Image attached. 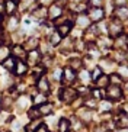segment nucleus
Masks as SVG:
<instances>
[{
    "label": "nucleus",
    "mask_w": 128,
    "mask_h": 132,
    "mask_svg": "<svg viewBox=\"0 0 128 132\" xmlns=\"http://www.w3.org/2000/svg\"><path fill=\"white\" fill-rule=\"evenodd\" d=\"M106 32H108L112 38H118V36H121V34H122V23H121V20H118V19L114 18V19L109 22L108 31Z\"/></svg>",
    "instance_id": "obj_1"
},
{
    "label": "nucleus",
    "mask_w": 128,
    "mask_h": 132,
    "mask_svg": "<svg viewBox=\"0 0 128 132\" xmlns=\"http://www.w3.org/2000/svg\"><path fill=\"white\" fill-rule=\"evenodd\" d=\"M87 16H89V19L92 22L99 23L105 18V10H103V7H89L87 9Z\"/></svg>",
    "instance_id": "obj_2"
},
{
    "label": "nucleus",
    "mask_w": 128,
    "mask_h": 132,
    "mask_svg": "<svg viewBox=\"0 0 128 132\" xmlns=\"http://www.w3.org/2000/svg\"><path fill=\"white\" fill-rule=\"evenodd\" d=\"M60 99L66 103H70L71 100L77 99V92L74 89H70V87H63L60 92Z\"/></svg>",
    "instance_id": "obj_3"
},
{
    "label": "nucleus",
    "mask_w": 128,
    "mask_h": 132,
    "mask_svg": "<svg viewBox=\"0 0 128 132\" xmlns=\"http://www.w3.org/2000/svg\"><path fill=\"white\" fill-rule=\"evenodd\" d=\"M106 96H108L109 100H119L121 96H122L121 87L119 86H115V84H109L108 90H106Z\"/></svg>",
    "instance_id": "obj_4"
},
{
    "label": "nucleus",
    "mask_w": 128,
    "mask_h": 132,
    "mask_svg": "<svg viewBox=\"0 0 128 132\" xmlns=\"http://www.w3.org/2000/svg\"><path fill=\"white\" fill-rule=\"evenodd\" d=\"M63 13V4L60 3H51L48 7V18L52 20H55L57 18H60Z\"/></svg>",
    "instance_id": "obj_5"
},
{
    "label": "nucleus",
    "mask_w": 128,
    "mask_h": 132,
    "mask_svg": "<svg viewBox=\"0 0 128 132\" xmlns=\"http://www.w3.org/2000/svg\"><path fill=\"white\" fill-rule=\"evenodd\" d=\"M114 18L118 20H127L128 19V7L127 6H116L114 10Z\"/></svg>",
    "instance_id": "obj_6"
},
{
    "label": "nucleus",
    "mask_w": 128,
    "mask_h": 132,
    "mask_svg": "<svg viewBox=\"0 0 128 132\" xmlns=\"http://www.w3.org/2000/svg\"><path fill=\"white\" fill-rule=\"evenodd\" d=\"M76 23L80 28H89L90 23H92V20L89 19L87 15H79L77 18H76Z\"/></svg>",
    "instance_id": "obj_7"
},
{
    "label": "nucleus",
    "mask_w": 128,
    "mask_h": 132,
    "mask_svg": "<svg viewBox=\"0 0 128 132\" xmlns=\"http://www.w3.org/2000/svg\"><path fill=\"white\" fill-rule=\"evenodd\" d=\"M26 61H28L29 65H35V64L39 61V51L36 50V48H35V50H31V52H29L28 57H26Z\"/></svg>",
    "instance_id": "obj_8"
},
{
    "label": "nucleus",
    "mask_w": 128,
    "mask_h": 132,
    "mask_svg": "<svg viewBox=\"0 0 128 132\" xmlns=\"http://www.w3.org/2000/svg\"><path fill=\"white\" fill-rule=\"evenodd\" d=\"M16 58L15 57H7V58H4V62H3V65L6 70L12 71V73H15V68H16Z\"/></svg>",
    "instance_id": "obj_9"
},
{
    "label": "nucleus",
    "mask_w": 128,
    "mask_h": 132,
    "mask_svg": "<svg viewBox=\"0 0 128 132\" xmlns=\"http://www.w3.org/2000/svg\"><path fill=\"white\" fill-rule=\"evenodd\" d=\"M32 6L36 7V6H35V0H20L19 2V10L20 12H26V10H29Z\"/></svg>",
    "instance_id": "obj_10"
},
{
    "label": "nucleus",
    "mask_w": 128,
    "mask_h": 132,
    "mask_svg": "<svg viewBox=\"0 0 128 132\" xmlns=\"http://www.w3.org/2000/svg\"><path fill=\"white\" fill-rule=\"evenodd\" d=\"M36 87H38V90L41 93H47V92L50 90V83H48V80H47L45 77H41L38 84H36Z\"/></svg>",
    "instance_id": "obj_11"
},
{
    "label": "nucleus",
    "mask_w": 128,
    "mask_h": 132,
    "mask_svg": "<svg viewBox=\"0 0 128 132\" xmlns=\"http://www.w3.org/2000/svg\"><path fill=\"white\" fill-rule=\"evenodd\" d=\"M70 29H71V25L67 22V23H63L60 25V26H57V32L60 34V36L61 38H64V36H67L70 34Z\"/></svg>",
    "instance_id": "obj_12"
},
{
    "label": "nucleus",
    "mask_w": 128,
    "mask_h": 132,
    "mask_svg": "<svg viewBox=\"0 0 128 132\" xmlns=\"http://www.w3.org/2000/svg\"><path fill=\"white\" fill-rule=\"evenodd\" d=\"M4 6H6L4 9H6V13H7V15H13L15 10H16V7H18L15 0H7V2L4 3Z\"/></svg>",
    "instance_id": "obj_13"
},
{
    "label": "nucleus",
    "mask_w": 128,
    "mask_h": 132,
    "mask_svg": "<svg viewBox=\"0 0 128 132\" xmlns=\"http://www.w3.org/2000/svg\"><path fill=\"white\" fill-rule=\"evenodd\" d=\"M63 74L66 76V80H67V81H74V80H76V73H74V70L71 68V67L66 68V70L63 71Z\"/></svg>",
    "instance_id": "obj_14"
},
{
    "label": "nucleus",
    "mask_w": 128,
    "mask_h": 132,
    "mask_svg": "<svg viewBox=\"0 0 128 132\" xmlns=\"http://www.w3.org/2000/svg\"><path fill=\"white\" fill-rule=\"evenodd\" d=\"M95 83L97 84V89H103V87H106V86L109 84V77H106V76H103V74H102V76L97 78Z\"/></svg>",
    "instance_id": "obj_15"
},
{
    "label": "nucleus",
    "mask_w": 128,
    "mask_h": 132,
    "mask_svg": "<svg viewBox=\"0 0 128 132\" xmlns=\"http://www.w3.org/2000/svg\"><path fill=\"white\" fill-rule=\"evenodd\" d=\"M38 109H39V112H41V115H50V113L52 112V105L45 103V102H44V103L39 106Z\"/></svg>",
    "instance_id": "obj_16"
},
{
    "label": "nucleus",
    "mask_w": 128,
    "mask_h": 132,
    "mask_svg": "<svg viewBox=\"0 0 128 132\" xmlns=\"http://www.w3.org/2000/svg\"><path fill=\"white\" fill-rule=\"evenodd\" d=\"M36 47H38V39L34 38V36L28 39V42L23 44V48H28V50H35Z\"/></svg>",
    "instance_id": "obj_17"
},
{
    "label": "nucleus",
    "mask_w": 128,
    "mask_h": 132,
    "mask_svg": "<svg viewBox=\"0 0 128 132\" xmlns=\"http://www.w3.org/2000/svg\"><path fill=\"white\" fill-rule=\"evenodd\" d=\"M25 71H26V65H25V62H22V61L16 62V68H15V74H16V76H22V74H25Z\"/></svg>",
    "instance_id": "obj_18"
},
{
    "label": "nucleus",
    "mask_w": 128,
    "mask_h": 132,
    "mask_svg": "<svg viewBox=\"0 0 128 132\" xmlns=\"http://www.w3.org/2000/svg\"><path fill=\"white\" fill-rule=\"evenodd\" d=\"M18 26H19V19H18V18H15V16L9 18L7 29H10V31H15V29H18Z\"/></svg>",
    "instance_id": "obj_19"
},
{
    "label": "nucleus",
    "mask_w": 128,
    "mask_h": 132,
    "mask_svg": "<svg viewBox=\"0 0 128 132\" xmlns=\"http://www.w3.org/2000/svg\"><path fill=\"white\" fill-rule=\"evenodd\" d=\"M70 129V122L67 119H60V123H58V131L60 132H69Z\"/></svg>",
    "instance_id": "obj_20"
},
{
    "label": "nucleus",
    "mask_w": 128,
    "mask_h": 132,
    "mask_svg": "<svg viewBox=\"0 0 128 132\" xmlns=\"http://www.w3.org/2000/svg\"><path fill=\"white\" fill-rule=\"evenodd\" d=\"M61 42V36H60V34H58L57 31L51 35V38H50V44L51 45H58V44Z\"/></svg>",
    "instance_id": "obj_21"
},
{
    "label": "nucleus",
    "mask_w": 128,
    "mask_h": 132,
    "mask_svg": "<svg viewBox=\"0 0 128 132\" xmlns=\"http://www.w3.org/2000/svg\"><path fill=\"white\" fill-rule=\"evenodd\" d=\"M13 55L15 57H25V48L20 45H15L13 47Z\"/></svg>",
    "instance_id": "obj_22"
},
{
    "label": "nucleus",
    "mask_w": 128,
    "mask_h": 132,
    "mask_svg": "<svg viewBox=\"0 0 128 132\" xmlns=\"http://www.w3.org/2000/svg\"><path fill=\"white\" fill-rule=\"evenodd\" d=\"M102 74H103V73H102V68H101L99 65H97V67H95V70L92 71V76H90V78H92L93 81H96V80H97L99 77H101Z\"/></svg>",
    "instance_id": "obj_23"
},
{
    "label": "nucleus",
    "mask_w": 128,
    "mask_h": 132,
    "mask_svg": "<svg viewBox=\"0 0 128 132\" xmlns=\"http://www.w3.org/2000/svg\"><path fill=\"white\" fill-rule=\"evenodd\" d=\"M116 125L119 126V128H128V116H122V118H119V119L116 120Z\"/></svg>",
    "instance_id": "obj_24"
},
{
    "label": "nucleus",
    "mask_w": 128,
    "mask_h": 132,
    "mask_svg": "<svg viewBox=\"0 0 128 132\" xmlns=\"http://www.w3.org/2000/svg\"><path fill=\"white\" fill-rule=\"evenodd\" d=\"M118 73L122 78H128V67L125 65H119L118 67Z\"/></svg>",
    "instance_id": "obj_25"
},
{
    "label": "nucleus",
    "mask_w": 128,
    "mask_h": 132,
    "mask_svg": "<svg viewBox=\"0 0 128 132\" xmlns=\"http://www.w3.org/2000/svg\"><path fill=\"white\" fill-rule=\"evenodd\" d=\"M18 105H19L20 109H26L29 106V100H28V97H20L19 100H18Z\"/></svg>",
    "instance_id": "obj_26"
},
{
    "label": "nucleus",
    "mask_w": 128,
    "mask_h": 132,
    "mask_svg": "<svg viewBox=\"0 0 128 132\" xmlns=\"http://www.w3.org/2000/svg\"><path fill=\"white\" fill-rule=\"evenodd\" d=\"M80 58H73V60H70V65H71V68L73 70H76V68H79L80 67Z\"/></svg>",
    "instance_id": "obj_27"
},
{
    "label": "nucleus",
    "mask_w": 128,
    "mask_h": 132,
    "mask_svg": "<svg viewBox=\"0 0 128 132\" xmlns=\"http://www.w3.org/2000/svg\"><path fill=\"white\" fill-rule=\"evenodd\" d=\"M39 125H41V122H39V120H34V123H32L31 126H26V131L28 132H34L35 129L39 126Z\"/></svg>",
    "instance_id": "obj_28"
},
{
    "label": "nucleus",
    "mask_w": 128,
    "mask_h": 132,
    "mask_svg": "<svg viewBox=\"0 0 128 132\" xmlns=\"http://www.w3.org/2000/svg\"><path fill=\"white\" fill-rule=\"evenodd\" d=\"M102 2L103 0H89L90 7H102Z\"/></svg>",
    "instance_id": "obj_29"
},
{
    "label": "nucleus",
    "mask_w": 128,
    "mask_h": 132,
    "mask_svg": "<svg viewBox=\"0 0 128 132\" xmlns=\"http://www.w3.org/2000/svg\"><path fill=\"white\" fill-rule=\"evenodd\" d=\"M7 48L6 47H0V60H4V58H7Z\"/></svg>",
    "instance_id": "obj_30"
},
{
    "label": "nucleus",
    "mask_w": 128,
    "mask_h": 132,
    "mask_svg": "<svg viewBox=\"0 0 128 132\" xmlns=\"http://www.w3.org/2000/svg\"><path fill=\"white\" fill-rule=\"evenodd\" d=\"M29 116L34 119V118H38V116H41V112H39V109H31V112H29Z\"/></svg>",
    "instance_id": "obj_31"
},
{
    "label": "nucleus",
    "mask_w": 128,
    "mask_h": 132,
    "mask_svg": "<svg viewBox=\"0 0 128 132\" xmlns=\"http://www.w3.org/2000/svg\"><path fill=\"white\" fill-rule=\"evenodd\" d=\"M109 109H111V103H109V102H102L101 103V110L102 112H105V110H106V112H108Z\"/></svg>",
    "instance_id": "obj_32"
},
{
    "label": "nucleus",
    "mask_w": 128,
    "mask_h": 132,
    "mask_svg": "<svg viewBox=\"0 0 128 132\" xmlns=\"http://www.w3.org/2000/svg\"><path fill=\"white\" fill-rule=\"evenodd\" d=\"M128 0H114V6H127Z\"/></svg>",
    "instance_id": "obj_33"
},
{
    "label": "nucleus",
    "mask_w": 128,
    "mask_h": 132,
    "mask_svg": "<svg viewBox=\"0 0 128 132\" xmlns=\"http://www.w3.org/2000/svg\"><path fill=\"white\" fill-rule=\"evenodd\" d=\"M80 78H81V81H89V80H92L90 77H87V71H81L80 73Z\"/></svg>",
    "instance_id": "obj_34"
},
{
    "label": "nucleus",
    "mask_w": 128,
    "mask_h": 132,
    "mask_svg": "<svg viewBox=\"0 0 128 132\" xmlns=\"http://www.w3.org/2000/svg\"><path fill=\"white\" fill-rule=\"evenodd\" d=\"M54 78L55 80H63V70H55L54 71Z\"/></svg>",
    "instance_id": "obj_35"
},
{
    "label": "nucleus",
    "mask_w": 128,
    "mask_h": 132,
    "mask_svg": "<svg viewBox=\"0 0 128 132\" xmlns=\"http://www.w3.org/2000/svg\"><path fill=\"white\" fill-rule=\"evenodd\" d=\"M85 112H81V118H85V120H90V112L89 109H83Z\"/></svg>",
    "instance_id": "obj_36"
},
{
    "label": "nucleus",
    "mask_w": 128,
    "mask_h": 132,
    "mask_svg": "<svg viewBox=\"0 0 128 132\" xmlns=\"http://www.w3.org/2000/svg\"><path fill=\"white\" fill-rule=\"evenodd\" d=\"M34 132H48V129H47L45 125H39V126H38L36 129H35Z\"/></svg>",
    "instance_id": "obj_37"
},
{
    "label": "nucleus",
    "mask_w": 128,
    "mask_h": 132,
    "mask_svg": "<svg viewBox=\"0 0 128 132\" xmlns=\"http://www.w3.org/2000/svg\"><path fill=\"white\" fill-rule=\"evenodd\" d=\"M35 102H36V103H44V102H45V99H44V96H42V94H39V96H38V99L35 97Z\"/></svg>",
    "instance_id": "obj_38"
},
{
    "label": "nucleus",
    "mask_w": 128,
    "mask_h": 132,
    "mask_svg": "<svg viewBox=\"0 0 128 132\" xmlns=\"http://www.w3.org/2000/svg\"><path fill=\"white\" fill-rule=\"evenodd\" d=\"M12 128L15 129V131H18V129H19V128H20V125H19V123H18V122H15V123L12 125Z\"/></svg>",
    "instance_id": "obj_39"
},
{
    "label": "nucleus",
    "mask_w": 128,
    "mask_h": 132,
    "mask_svg": "<svg viewBox=\"0 0 128 132\" xmlns=\"http://www.w3.org/2000/svg\"><path fill=\"white\" fill-rule=\"evenodd\" d=\"M121 132H128V128H124V129H122Z\"/></svg>",
    "instance_id": "obj_40"
},
{
    "label": "nucleus",
    "mask_w": 128,
    "mask_h": 132,
    "mask_svg": "<svg viewBox=\"0 0 128 132\" xmlns=\"http://www.w3.org/2000/svg\"><path fill=\"white\" fill-rule=\"evenodd\" d=\"M0 25H2V16H0Z\"/></svg>",
    "instance_id": "obj_41"
}]
</instances>
